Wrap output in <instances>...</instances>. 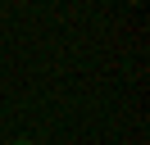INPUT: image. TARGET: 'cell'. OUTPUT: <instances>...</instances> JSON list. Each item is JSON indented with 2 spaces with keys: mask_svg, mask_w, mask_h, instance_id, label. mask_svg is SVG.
<instances>
[{
  "mask_svg": "<svg viewBox=\"0 0 150 145\" xmlns=\"http://www.w3.org/2000/svg\"><path fill=\"white\" fill-rule=\"evenodd\" d=\"M18 145H32V141H18Z\"/></svg>",
  "mask_w": 150,
  "mask_h": 145,
  "instance_id": "cell-1",
  "label": "cell"
}]
</instances>
